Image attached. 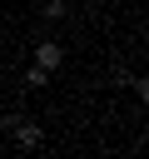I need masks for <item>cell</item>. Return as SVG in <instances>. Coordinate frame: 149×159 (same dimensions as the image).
<instances>
[{"label": "cell", "instance_id": "4", "mask_svg": "<svg viewBox=\"0 0 149 159\" xmlns=\"http://www.w3.org/2000/svg\"><path fill=\"white\" fill-rule=\"evenodd\" d=\"M40 15H45V20H65L70 5H65V0H40Z\"/></svg>", "mask_w": 149, "mask_h": 159}, {"label": "cell", "instance_id": "3", "mask_svg": "<svg viewBox=\"0 0 149 159\" xmlns=\"http://www.w3.org/2000/svg\"><path fill=\"white\" fill-rule=\"evenodd\" d=\"M25 84H30V89H45V84H50V70H45V65H30V70H25Z\"/></svg>", "mask_w": 149, "mask_h": 159}, {"label": "cell", "instance_id": "2", "mask_svg": "<svg viewBox=\"0 0 149 159\" xmlns=\"http://www.w3.org/2000/svg\"><path fill=\"white\" fill-rule=\"evenodd\" d=\"M35 65H45V70L55 75V70L65 65V45H60V40H40V45H35Z\"/></svg>", "mask_w": 149, "mask_h": 159}, {"label": "cell", "instance_id": "1", "mask_svg": "<svg viewBox=\"0 0 149 159\" xmlns=\"http://www.w3.org/2000/svg\"><path fill=\"white\" fill-rule=\"evenodd\" d=\"M0 129H10L20 149H40V139H45V129H40L35 119H25V114H5V119H0Z\"/></svg>", "mask_w": 149, "mask_h": 159}]
</instances>
